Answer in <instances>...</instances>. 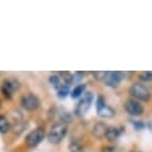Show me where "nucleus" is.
Instances as JSON below:
<instances>
[{
	"mask_svg": "<svg viewBox=\"0 0 152 152\" xmlns=\"http://www.w3.org/2000/svg\"><path fill=\"white\" fill-rule=\"evenodd\" d=\"M67 131H68L67 124H65L64 121H58L53 124V126L50 127L48 132V140L52 144H58L66 137Z\"/></svg>",
	"mask_w": 152,
	"mask_h": 152,
	"instance_id": "nucleus-1",
	"label": "nucleus"
},
{
	"mask_svg": "<svg viewBox=\"0 0 152 152\" xmlns=\"http://www.w3.org/2000/svg\"><path fill=\"white\" fill-rule=\"evenodd\" d=\"M128 92L133 97V99H135L138 102H147L151 98L150 90L142 84H133L128 89Z\"/></svg>",
	"mask_w": 152,
	"mask_h": 152,
	"instance_id": "nucleus-2",
	"label": "nucleus"
},
{
	"mask_svg": "<svg viewBox=\"0 0 152 152\" xmlns=\"http://www.w3.org/2000/svg\"><path fill=\"white\" fill-rule=\"evenodd\" d=\"M45 135H46L45 129L42 127H37V128L32 129L31 132H29V134L25 138V144L30 147H34L36 145H39L43 140Z\"/></svg>",
	"mask_w": 152,
	"mask_h": 152,
	"instance_id": "nucleus-3",
	"label": "nucleus"
},
{
	"mask_svg": "<svg viewBox=\"0 0 152 152\" xmlns=\"http://www.w3.org/2000/svg\"><path fill=\"white\" fill-rule=\"evenodd\" d=\"M19 82L16 80L15 78H6L3 80L1 83V86H0V89H1V92L6 96V97H12L13 94H16L19 89Z\"/></svg>",
	"mask_w": 152,
	"mask_h": 152,
	"instance_id": "nucleus-4",
	"label": "nucleus"
},
{
	"mask_svg": "<svg viewBox=\"0 0 152 152\" xmlns=\"http://www.w3.org/2000/svg\"><path fill=\"white\" fill-rule=\"evenodd\" d=\"M40 104H41V102H40L39 97L35 96L34 94H26V95L22 96V98H20V105L28 111L36 110L40 107Z\"/></svg>",
	"mask_w": 152,
	"mask_h": 152,
	"instance_id": "nucleus-5",
	"label": "nucleus"
},
{
	"mask_svg": "<svg viewBox=\"0 0 152 152\" xmlns=\"http://www.w3.org/2000/svg\"><path fill=\"white\" fill-rule=\"evenodd\" d=\"M92 101H94L92 92H85L84 97L79 101L78 105L75 107V114H78V115H84V114L90 109V105H91Z\"/></svg>",
	"mask_w": 152,
	"mask_h": 152,
	"instance_id": "nucleus-6",
	"label": "nucleus"
},
{
	"mask_svg": "<svg viewBox=\"0 0 152 152\" xmlns=\"http://www.w3.org/2000/svg\"><path fill=\"white\" fill-rule=\"evenodd\" d=\"M125 110L131 116H140L144 113V107L140 102L131 98L128 101H126L125 103Z\"/></svg>",
	"mask_w": 152,
	"mask_h": 152,
	"instance_id": "nucleus-7",
	"label": "nucleus"
},
{
	"mask_svg": "<svg viewBox=\"0 0 152 152\" xmlns=\"http://www.w3.org/2000/svg\"><path fill=\"white\" fill-rule=\"evenodd\" d=\"M104 79V84L110 88H118L122 80V73L121 72H107Z\"/></svg>",
	"mask_w": 152,
	"mask_h": 152,
	"instance_id": "nucleus-8",
	"label": "nucleus"
},
{
	"mask_svg": "<svg viewBox=\"0 0 152 152\" xmlns=\"http://www.w3.org/2000/svg\"><path fill=\"white\" fill-rule=\"evenodd\" d=\"M107 129H108V126L104 122H97L92 127V134L96 138H103V137H105Z\"/></svg>",
	"mask_w": 152,
	"mask_h": 152,
	"instance_id": "nucleus-9",
	"label": "nucleus"
},
{
	"mask_svg": "<svg viewBox=\"0 0 152 152\" xmlns=\"http://www.w3.org/2000/svg\"><path fill=\"white\" fill-rule=\"evenodd\" d=\"M122 133V128L120 127H108L107 129V133H105V138L109 140V141H114V140H116Z\"/></svg>",
	"mask_w": 152,
	"mask_h": 152,
	"instance_id": "nucleus-10",
	"label": "nucleus"
},
{
	"mask_svg": "<svg viewBox=\"0 0 152 152\" xmlns=\"http://www.w3.org/2000/svg\"><path fill=\"white\" fill-rule=\"evenodd\" d=\"M97 114H98V116H101V118L108 119V118H111V116L115 115V110H114L113 108H110L109 105L104 104L102 108L97 109Z\"/></svg>",
	"mask_w": 152,
	"mask_h": 152,
	"instance_id": "nucleus-11",
	"label": "nucleus"
},
{
	"mask_svg": "<svg viewBox=\"0 0 152 152\" xmlns=\"http://www.w3.org/2000/svg\"><path fill=\"white\" fill-rule=\"evenodd\" d=\"M10 128H11V125L9 120L4 115H0V133H7Z\"/></svg>",
	"mask_w": 152,
	"mask_h": 152,
	"instance_id": "nucleus-12",
	"label": "nucleus"
},
{
	"mask_svg": "<svg viewBox=\"0 0 152 152\" xmlns=\"http://www.w3.org/2000/svg\"><path fill=\"white\" fill-rule=\"evenodd\" d=\"M85 90H86V85H85V84L77 85V86L73 89V91H72V94H71L72 98H78V97H80L83 94H85Z\"/></svg>",
	"mask_w": 152,
	"mask_h": 152,
	"instance_id": "nucleus-13",
	"label": "nucleus"
},
{
	"mask_svg": "<svg viewBox=\"0 0 152 152\" xmlns=\"http://www.w3.org/2000/svg\"><path fill=\"white\" fill-rule=\"evenodd\" d=\"M68 94H69V88H68L67 84H61V85L58 88V96H59L60 98L67 97Z\"/></svg>",
	"mask_w": 152,
	"mask_h": 152,
	"instance_id": "nucleus-14",
	"label": "nucleus"
},
{
	"mask_svg": "<svg viewBox=\"0 0 152 152\" xmlns=\"http://www.w3.org/2000/svg\"><path fill=\"white\" fill-rule=\"evenodd\" d=\"M68 147H69V151L71 152H79L82 150V147H83V144L79 140H72L69 142V146Z\"/></svg>",
	"mask_w": 152,
	"mask_h": 152,
	"instance_id": "nucleus-15",
	"label": "nucleus"
},
{
	"mask_svg": "<svg viewBox=\"0 0 152 152\" xmlns=\"http://www.w3.org/2000/svg\"><path fill=\"white\" fill-rule=\"evenodd\" d=\"M139 78L141 82L144 83H152V71H146V72H141Z\"/></svg>",
	"mask_w": 152,
	"mask_h": 152,
	"instance_id": "nucleus-16",
	"label": "nucleus"
},
{
	"mask_svg": "<svg viewBox=\"0 0 152 152\" xmlns=\"http://www.w3.org/2000/svg\"><path fill=\"white\" fill-rule=\"evenodd\" d=\"M49 82H50V84H52L53 86H55L56 89L61 85V83H60V78H59V75H58V74H53V75H50V77H49Z\"/></svg>",
	"mask_w": 152,
	"mask_h": 152,
	"instance_id": "nucleus-17",
	"label": "nucleus"
},
{
	"mask_svg": "<svg viewBox=\"0 0 152 152\" xmlns=\"http://www.w3.org/2000/svg\"><path fill=\"white\" fill-rule=\"evenodd\" d=\"M101 152H118V151H116V147L114 146H104L102 147Z\"/></svg>",
	"mask_w": 152,
	"mask_h": 152,
	"instance_id": "nucleus-18",
	"label": "nucleus"
},
{
	"mask_svg": "<svg viewBox=\"0 0 152 152\" xmlns=\"http://www.w3.org/2000/svg\"><path fill=\"white\" fill-rule=\"evenodd\" d=\"M132 152H140V151H132Z\"/></svg>",
	"mask_w": 152,
	"mask_h": 152,
	"instance_id": "nucleus-19",
	"label": "nucleus"
}]
</instances>
